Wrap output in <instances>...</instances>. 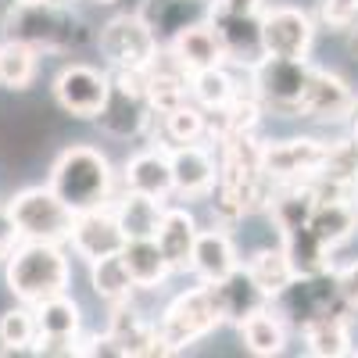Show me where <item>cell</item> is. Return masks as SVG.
<instances>
[{
  "mask_svg": "<svg viewBox=\"0 0 358 358\" xmlns=\"http://www.w3.org/2000/svg\"><path fill=\"white\" fill-rule=\"evenodd\" d=\"M69 241H72L79 258L97 262V258H108V255L122 251L126 248V233H122V226H118L115 212H108V208H90V212L76 215Z\"/></svg>",
  "mask_w": 358,
  "mask_h": 358,
  "instance_id": "obj_14",
  "label": "cell"
},
{
  "mask_svg": "<svg viewBox=\"0 0 358 358\" xmlns=\"http://www.w3.org/2000/svg\"><path fill=\"white\" fill-rule=\"evenodd\" d=\"M8 290L22 305H40L69 290V258L50 241H25L8 258Z\"/></svg>",
  "mask_w": 358,
  "mask_h": 358,
  "instance_id": "obj_2",
  "label": "cell"
},
{
  "mask_svg": "<svg viewBox=\"0 0 358 358\" xmlns=\"http://www.w3.org/2000/svg\"><path fill=\"white\" fill-rule=\"evenodd\" d=\"M8 36L33 43L36 50H50V54H65L72 47H83L90 40L86 22L72 11V4H62V0H50V4H33L22 8L15 4L4 18Z\"/></svg>",
  "mask_w": 358,
  "mask_h": 358,
  "instance_id": "obj_3",
  "label": "cell"
},
{
  "mask_svg": "<svg viewBox=\"0 0 358 358\" xmlns=\"http://www.w3.org/2000/svg\"><path fill=\"white\" fill-rule=\"evenodd\" d=\"M305 351L315 358H341V355H355L351 348V334H348V319L344 315H326L305 326Z\"/></svg>",
  "mask_w": 358,
  "mask_h": 358,
  "instance_id": "obj_34",
  "label": "cell"
},
{
  "mask_svg": "<svg viewBox=\"0 0 358 358\" xmlns=\"http://www.w3.org/2000/svg\"><path fill=\"white\" fill-rule=\"evenodd\" d=\"M315 187L312 183H280V190H273L268 197V219L276 222V229H294V226H305L315 212Z\"/></svg>",
  "mask_w": 358,
  "mask_h": 358,
  "instance_id": "obj_24",
  "label": "cell"
},
{
  "mask_svg": "<svg viewBox=\"0 0 358 358\" xmlns=\"http://www.w3.org/2000/svg\"><path fill=\"white\" fill-rule=\"evenodd\" d=\"M236 330H241L244 348L251 355H262V358L280 355L283 344H287V326H283L280 312H273V308H262V312L248 315L241 326H236Z\"/></svg>",
  "mask_w": 358,
  "mask_h": 358,
  "instance_id": "obj_31",
  "label": "cell"
},
{
  "mask_svg": "<svg viewBox=\"0 0 358 358\" xmlns=\"http://www.w3.org/2000/svg\"><path fill=\"white\" fill-rule=\"evenodd\" d=\"M197 219L187 212V208H165L162 226L155 233V241L162 248V255L169 258L172 268H190V255L197 244Z\"/></svg>",
  "mask_w": 358,
  "mask_h": 358,
  "instance_id": "obj_22",
  "label": "cell"
},
{
  "mask_svg": "<svg viewBox=\"0 0 358 358\" xmlns=\"http://www.w3.org/2000/svg\"><path fill=\"white\" fill-rule=\"evenodd\" d=\"M326 158H330V143L312 136L262 143V169L273 183H312L326 169Z\"/></svg>",
  "mask_w": 358,
  "mask_h": 358,
  "instance_id": "obj_10",
  "label": "cell"
},
{
  "mask_svg": "<svg viewBox=\"0 0 358 358\" xmlns=\"http://www.w3.org/2000/svg\"><path fill=\"white\" fill-rule=\"evenodd\" d=\"M190 268L201 283H219L233 273V268H241V258H236L229 233L226 229H201L194 255H190Z\"/></svg>",
  "mask_w": 358,
  "mask_h": 358,
  "instance_id": "obj_20",
  "label": "cell"
},
{
  "mask_svg": "<svg viewBox=\"0 0 358 358\" xmlns=\"http://www.w3.org/2000/svg\"><path fill=\"white\" fill-rule=\"evenodd\" d=\"M315 25L301 8H273L262 15V47L276 57H308Z\"/></svg>",
  "mask_w": 358,
  "mask_h": 358,
  "instance_id": "obj_12",
  "label": "cell"
},
{
  "mask_svg": "<svg viewBox=\"0 0 358 358\" xmlns=\"http://www.w3.org/2000/svg\"><path fill=\"white\" fill-rule=\"evenodd\" d=\"M162 215H165V204L151 194H136V190H126V197L115 204V219L122 226L126 241H136V236H155L158 226H162Z\"/></svg>",
  "mask_w": 358,
  "mask_h": 358,
  "instance_id": "obj_27",
  "label": "cell"
},
{
  "mask_svg": "<svg viewBox=\"0 0 358 358\" xmlns=\"http://www.w3.org/2000/svg\"><path fill=\"white\" fill-rule=\"evenodd\" d=\"M8 212L22 233V241H50V244H62L72 236V222L76 212L47 187H29L22 194L11 197Z\"/></svg>",
  "mask_w": 358,
  "mask_h": 358,
  "instance_id": "obj_5",
  "label": "cell"
},
{
  "mask_svg": "<svg viewBox=\"0 0 358 358\" xmlns=\"http://www.w3.org/2000/svg\"><path fill=\"white\" fill-rule=\"evenodd\" d=\"M122 258H126V265H129L136 287H158V283H165L169 273H172V265H169V258L162 255V248H158L155 236H136V241H126Z\"/></svg>",
  "mask_w": 358,
  "mask_h": 358,
  "instance_id": "obj_28",
  "label": "cell"
},
{
  "mask_svg": "<svg viewBox=\"0 0 358 358\" xmlns=\"http://www.w3.org/2000/svg\"><path fill=\"white\" fill-rule=\"evenodd\" d=\"M50 190L62 197L72 212L104 208L111 197V162L86 143H72L57 155L50 169Z\"/></svg>",
  "mask_w": 358,
  "mask_h": 358,
  "instance_id": "obj_1",
  "label": "cell"
},
{
  "mask_svg": "<svg viewBox=\"0 0 358 358\" xmlns=\"http://www.w3.org/2000/svg\"><path fill=\"white\" fill-rule=\"evenodd\" d=\"M169 162H172V187L179 197L187 201H197V197H208L219 183V165L212 158V151L201 143H176L169 151Z\"/></svg>",
  "mask_w": 358,
  "mask_h": 358,
  "instance_id": "obj_13",
  "label": "cell"
},
{
  "mask_svg": "<svg viewBox=\"0 0 358 358\" xmlns=\"http://www.w3.org/2000/svg\"><path fill=\"white\" fill-rule=\"evenodd\" d=\"M36 308V326H40V337L43 341H76L79 337V305L65 294H57V297H47V301L33 305Z\"/></svg>",
  "mask_w": 358,
  "mask_h": 358,
  "instance_id": "obj_29",
  "label": "cell"
},
{
  "mask_svg": "<svg viewBox=\"0 0 358 358\" xmlns=\"http://www.w3.org/2000/svg\"><path fill=\"white\" fill-rule=\"evenodd\" d=\"M208 18H212V25L219 29L229 62H241V65L251 69L265 54V47H262V15H226V11L212 8Z\"/></svg>",
  "mask_w": 358,
  "mask_h": 358,
  "instance_id": "obj_19",
  "label": "cell"
},
{
  "mask_svg": "<svg viewBox=\"0 0 358 358\" xmlns=\"http://www.w3.org/2000/svg\"><path fill=\"white\" fill-rule=\"evenodd\" d=\"M208 115V133L215 140L229 136V133H255L258 126V94L248 90V94H236L229 104L215 108V111H204Z\"/></svg>",
  "mask_w": 358,
  "mask_h": 358,
  "instance_id": "obj_33",
  "label": "cell"
},
{
  "mask_svg": "<svg viewBox=\"0 0 358 358\" xmlns=\"http://www.w3.org/2000/svg\"><path fill=\"white\" fill-rule=\"evenodd\" d=\"M151 101H147V90H143V69L129 72V69H111V90H108V101L97 115V126L108 136L118 140H129L140 136L151 122Z\"/></svg>",
  "mask_w": 358,
  "mask_h": 358,
  "instance_id": "obj_6",
  "label": "cell"
},
{
  "mask_svg": "<svg viewBox=\"0 0 358 358\" xmlns=\"http://www.w3.org/2000/svg\"><path fill=\"white\" fill-rule=\"evenodd\" d=\"M40 337V326H36V308L29 305H18V308H8L0 315V351L11 355V351H33Z\"/></svg>",
  "mask_w": 358,
  "mask_h": 358,
  "instance_id": "obj_37",
  "label": "cell"
},
{
  "mask_svg": "<svg viewBox=\"0 0 358 358\" xmlns=\"http://www.w3.org/2000/svg\"><path fill=\"white\" fill-rule=\"evenodd\" d=\"M94 4H115V0H94Z\"/></svg>",
  "mask_w": 358,
  "mask_h": 358,
  "instance_id": "obj_46",
  "label": "cell"
},
{
  "mask_svg": "<svg viewBox=\"0 0 358 358\" xmlns=\"http://www.w3.org/2000/svg\"><path fill=\"white\" fill-rule=\"evenodd\" d=\"M140 15L155 29V36L162 43V40H172L176 33H183L187 25L204 22L208 15H212V8L201 4V0H147Z\"/></svg>",
  "mask_w": 358,
  "mask_h": 358,
  "instance_id": "obj_23",
  "label": "cell"
},
{
  "mask_svg": "<svg viewBox=\"0 0 358 358\" xmlns=\"http://www.w3.org/2000/svg\"><path fill=\"white\" fill-rule=\"evenodd\" d=\"M108 334L115 337L122 358H126V355H129V358H140V355H147V358H151V355H176V351L165 344V337H162L158 326H151L143 315H136L133 308H126V301L115 305V315H111Z\"/></svg>",
  "mask_w": 358,
  "mask_h": 358,
  "instance_id": "obj_18",
  "label": "cell"
},
{
  "mask_svg": "<svg viewBox=\"0 0 358 358\" xmlns=\"http://www.w3.org/2000/svg\"><path fill=\"white\" fill-rule=\"evenodd\" d=\"M15 4H22V8H33V4H50V0H15Z\"/></svg>",
  "mask_w": 358,
  "mask_h": 358,
  "instance_id": "obj_45",
  "label": "cell"
},
{
  "mask_svg": "<svg viewBox=\"0 0 358 358\" xmlns=\"http://www.w3.org/2000/svg\"><path fill=\"white\" fill-rule=\"evenodd\" d=\"M212 8L215 11H226V15H258L262 0H215Z\"/></svg>",
  "mask_w": 358,
  "mask_h": 358,
  "instance_id": "obj_42",
  "label": "cell"
},
{
  "mask_svg": "<svg viewBox=\"0 0 358 358\" xmlns=\"http://www.w3.org/2000/svg\"><path fill=\"white\" fill-rule=\"evenodd\" d=\"M18 241H22V233H18L11 212H8V208H0V262L11 258V251L18 248Z\"/></svg>",
  "mask_w": 358,
  "mask_h": 358,
  "instance_id": "obj_40",
  "label": "cell"
},
{
  "mask_svg": "<svg viewBox=\"0 0 358 358\" xmlns=\"http://www.w3.org/2000/svg\"><path fill=\"white\" fill-rule=\"evenodd\" d=\"M322 18L330 22L334 29H348L358 18V0H326Z\"/></svg>",
  "mask_w": 358,
  "mask_h": 358,
  "instance_id": "obj_39",
  "label": "cell"
},
{
  "mask_svg": "<svg viewBox=\"0 0 358 358\" xmlns=\"http://www.w3.org/2000/svg\"><path fill=\"white\" fill-rule=\"evenodd\" d=\"M276 312L283 322H294L297 330H305L308 322L326 319V315H344L355 312L341 290H337V276L334 273H315V276H294L276 297Z\"/></svg>",
  "mask_w": 358,
  "mask_h": 358,
  "instance_id": "obj_4",
  "label": "cell"
},
{
  "mask_svg": "<svg viewBox=\"0 0 358 358\" xmlns=\"http://www.w3.org/2000/svg\"><path fill=\"white\" fill-rule=\"evenodd\" d=\"M111 90V76L94 65H65L54 79V97L72 118H97Z\"/></svg>",
  "mask_w": 358,
  "mask_h": 358,
  "instance_id": "obj_11",
  "label": "cell"
},
{
  "mask_svg": "<svg viewBox=\"0 0 358 358\" xmlns=\"http://www.w3.org/2000/svg\"><path fill=\"white\" fill-rule=\"evenodd\" d=\"M90 283H94L97 297H104V301H111V305L129 301L133 290H136V280H133V273H129L122 251L90 262Z\"/></svg>",
  "mask_w": 358,
  "mask_h": 358,
  "instance_id": "obj_30",
  "label": "cell"
},
{
  "mask_svg": "<svg viewBox=\"0 0 358 358\" xmlns=\"http://www.w3.org/2000/svg\"><path fill=\"white\" fill-rule=\"evenodd\" d=\"M40 69V50L25 40L8 36L0 43V86L8 90H29V83L36 79Z\"/></svg>",
  "mask_w": 358,
  "mask_h": 358,
  "instance_id": "obj_32",
  "label": "cell"
},
{
  "mask_svg": "<svg viewBox=\"0 0 358 358\" xmlns=\"http://www.w3.org/2000/svg\"><path fill=\"white\" fill-rule=\"evenodd\" d=\"M169 50L183 62L187 72H201V69H219L229 62V54H226V43L219 36V29L212 25V18H204V22H194L187 25L183 33H176L169 40Z\"/></svg>",
  "mask_w": 358,
  "mask_h": 358,
  "instance_id": "obj_16",
  "label": "cell"
},
{
  "mask_svg": "<svg viewBox=\"0 0 358 358\" xmlns=\"http://www.w3.org/2000/svg\"><path fill=\"white\" fill-rule=\"evenodd\" d=\"M219 326H222V312L215 305V294H212L208 283H201V287H194L187 294H179L176 301L165 308L158 330H162V337H165V344L172 351H183L194 341L219 330Z\"/></svg>",
  "mask_w": 358,
  "mask_h": 358,
  "instance_id": "obj_7",
  "label": "cell"
},
{
  "mask_svg": "<svg viewBox=\"0 0 358 358\" xmlns=\"http://www.w3.org/2000/svg\"><path fill=\"white\" fill-rule=\"evenodd\" d=\"M351 122H355V126H351V140L358 143V108H355V115H351Z\"/></svg>",
  "mask_w": 358,
  "mask_h": 358,
  "instance_id": "obj_44",
  "label": "cell"
},
{
  "mask_svg": "<svg viewBox=\"0 0 358 358\" xmlns=\"http://www.w3.org/2000/svg\"><path fill=\"white\" fill-rule=\"evenodd\" d=\"M62 4H72V0H62Z\"/></svg>",
  "mask_w": 358,
  "mask_h": 358,
  "instance_id": "obj_47",
  "label": "cell"
},
{
  "mask_svg": "<svg viewBox=\"0 0 358 358\" xmlns=\"http://www.w3.org/2000/svg\"><path fill=\"white\" fill-rule=\"evenodd\" d=\"M334 276H337V290H341V297L358 312V262L344 265L341 273H334Z\"/></svg>",
  "mask_w": 358,
  "mask_h": 358,
  "instance_id": "obj_41",
  "label": "cell"
},
{
  "mask_svg": "<svg viewBox=\"0 0 358 358\" xmlns=\"http://www.w3.org/2000/svg\"><path fill=\"white\" fill-rule=\"evenodd\" d=\"M348 201H351V204H355V208H358V176H355V179H351V194H348Z\"/></svg>",
  "mask_w": 358,
  "mask_h": 358,
  "instance_id": "obj_43",
  "label": "cell"
},
{
  "mask_svg": "<svg viewBox=\"0 0 358 358\" xmlns=\"http://www.w3.org/2000/svg\"><path fill=\"white\" fill-rule=\"evenodd\" d=\"M97 47L101 54L108 57L111 69H129V72H140L155 62L158 54V36L155 29L143 22V15H118L111 18L101 36H97Z\"/></svg>",
  "mask_w": 358,
  "mask_h": 358,
  "instance_id": "obj_9",
  "label": "cell"
},
{
  "mask_svg": "<svg viewBox=\"0 0 358 358\" xmlns=\"http://www.w3.org/2000/svg\"><path fill=\"white\" fill-rule=\"evenodd\" d=\"M283 251L294 265V276H315V273H330V251L319 236L312 233V226H294L283 229Z\"/></svg>",
  "mask_w": 358,
  "mask_h": 358,
  "instance_id": "obj_26",
  "label": "cell"
},
{
  "mask_svg": "<svg viewBox=\"0 0 358 358\" xmlns=\"http://www.w3.org/2000/svg\"><path fill=\"white\" fill-rule=\"evenodd\" d=\"M244 268L255 276V283H258L268 297H276V294L294 280V265H290V258H287L283 248H262V251H255Z\"/></svg>",
  "mask_w": 358,
  "mask_h": 358,
  "instance_id": "obj_35",
  "label": "cell"
},
{
  "mask_svg": "<svg viewBox=\"0 0 358 358\" xmlns=\"http://www.w3.org/2000/svg\"><path fill=\"white\" fill-rule=\"evenodd\" d=\"M308 226H312V233L326 248H337L358 229V208L351 201H344V197H322L315 204Z\"/></svg>",
  "mask_w": 358,
  "mask_h": 358,
  "instance_id": "obj_25",
  "label": "cell"
},
{
  "mask_svg": "<svg viewBox=\"0 0 358 358\" xmlns=\"http://www.w3.org/2000/svg\"><path fill=\"white\" fill-rule=\"evenodd\" d=\"M126 190H136V194H151L158 201H165L169 194H176L172 187V162H169V151H140L126 162Z\"/></svg>",
  "mask_w": 358,
  "mask_h": 358,
  "instance_id": "obj_21",
  "label": "cell"
},
{
  "mask_svg": "<svg viewBox=\"0 0 358 358\" xmlns=\"http://www.w3.org/2000/svg\"><path fill=\"white\" fill-rule=\"evenodd\" d=\"M248 72H251V90L258 94V101L273 104L287 115H297L301 97H305V86H308V76H312L308 57L262 54Z\"/></svg>",
  "mask_w": 358,
  "mask_h": 358,
  "instance_id": "obj_8",
  "label": "cell"
},
{
  "mask_svg": "<svg viewBox=\"0 0 358 358\" xmlns=\"http://www.w3.org/2000/svg\"><path fill=\"white\" fill-rule=\"evenodd\" d=\"M241 90H236L233 76L219 65V69H201V72H190V97L197 108L204 111H215L222 104H229Z\"/></svg>",
  "mask_w": 358,
  "mask_h": 358,
  "instance_id": "obj_36",
  "label": "cell"
},
{
  "mask_svg": "<svg viewBox=\"0 0 358 358\" xmlns=\"http://www.w3.org/2000/svg\"><path fill=\"white\" fill-rule=\"evenodd\" d=\"M355 108H358V101L351 94V86L337 72L312 69L297 115H305V118H326V122H341V118H351L355 115Z\"/></svg>",
  "mask_w": 358,
  "mask_h": 358,
  "instance_id": "obj_15",
  "label": "cell"
},
{
  "mask_svg": "<svg viewBox=\"0 0 358 358\" xmlns=\"http://www.w3.org/2000/svg\"><path fill=\"white\" fill-rule=\"evenodd\" d=\"M162 133L169 143H197L208 133V115H204V108L183 101L179 108L162 115Z\"/></svg>",
  "mask_w": 358,
  "mask_h": 358,
  "instance_id": "obj_38",
  "label": "cell"
},
{
  "mask_svg": "<svg viewBox=\"0 0 358 358\" xmlns=\"http://www.w3.org/2000/svg\"><path fill=\"white\" fill-rule=\"evenodd\" d=\"M208 287H212V294H215V305L222 312V322H236V326H241L248 315L268 308V301H273V297L255 283V276L248 273V268H233L226 280L208 283Z\"/></svg>",
  "mask_w": 358,
  "mask_h": 358,
  "instance_id": "obj_17",
  "label": "cell"
}]
</instances>
